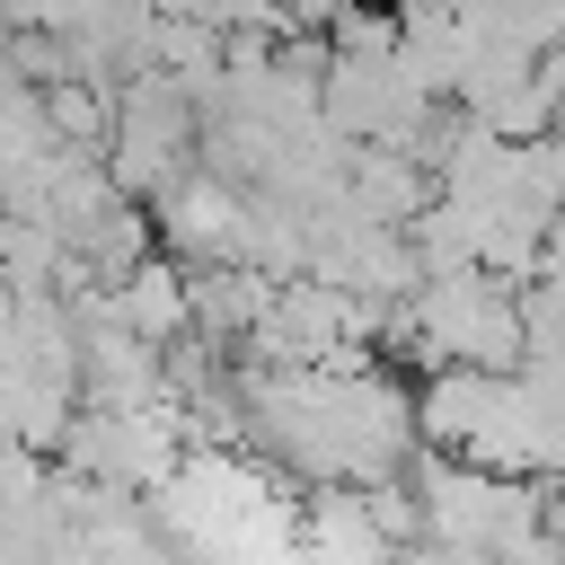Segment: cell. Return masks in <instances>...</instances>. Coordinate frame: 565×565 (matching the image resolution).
I'll list each match as a JSON object with an SVG mask.
<instances>
[{
    "instance_id": "cell-5",
    "label": "cell",
    "mask_w": 565,
    "mask_h": 565,
    "mask_svg": "<svg viewBox=\"0 0 565 565\" xmlns=\"http://www.w3.org/2000/svg\"><path fill=\"white\" fill-rule=\"evenodd\" d=\"M282 18H291V26H309V35H327V26L344 18V0H282Z\"/></svg>"
},
{
    "instance_id": "cell-3",
    "label": "cell",
    "mask_w": 565,
    "mask_h": 565,
    "mask_svg": "<svg viewBox=\"0 0 565 565\" xmlns=\"http://www.w3.org/2000/svg\"><path fill=\"white\" fill-rule=\"evenodd\" d=\"M309 556L318 565H397L406 547L371 521V494L362 486H309Z\"/></svg>"
},
{
    "instance_id": "cell-2",
    "label": "cell",
    "mask_w": 565,
    "mask_h": 565,
    "mask_svg": "<svg viewBox=\"0 0 565 565\" xmlns=\"http://www.w3.org/2000/svg\"><path fill=\"white\" fill-rule=\"evenodd\" d=\"M150 212H159V247L185 256V265H230L238 238H247V185L221 177V168H203V159H194Z\"/></svg>"
},
{
    "instance_id": "cell-4",
    "label": "cell",
    "mask_w": 565,
    "mask_h": 565,
    "mask_svg": "<svg viewBox=\"0 0 565 565\" xmlns=\"http://www.w3.org/2000/svg\"><path fill=\"white\" fill-rule=\"evenodd\" d=\"M106 291H115V318H124L132 335H150V344L194 335V274H177L168 256L132 265V274H124V282H106Z\"/></svg>"
},
{
    "instance_id": "cell-1",
    "label": "cell",
    "mask_w": 565,
    "mask_h": 565,
    "mask_svg": "<svg viewBox=\"0 0 565 565\" xmlns=\"http://www.w3.org/2000/svg\"><path fill=\"white\" fill-rule=\"evenodd\" d=\"M424 371H521L530 362V309L503 274L468 265V274H424L415 282V344H406Z\"/></svg>"
}]
</instances>
